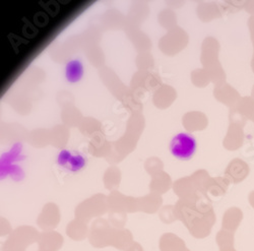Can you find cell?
I'll return each instance as SVG.
<instances>
[{"instance_id": "cell-2", "label": "cell", "mask_w": 254, "mask_h": 251, "mask_svg": "<svg viewBox=\"0 0 254 251\" xmlns=\"http://www.w3.org/2000/svg\"><path fill=\"white\" fill-rule=\"evenodd\" d=\"M57 164L66 171L78 172L87 164V160L80 153L70 150H62L57 156Z\"/></svg>"}, {"instance_id": "cell-1", "label": "cell", "mask_w": 254, "mask_h": 251, "mask_svg": "<svg viewBox=\"0 0 254 251\" xmlns=\"http://www.w3.org/2000/svg\"><path fill=\"white\" fill-rule=\"evenodd\" d=\"M196 139L192 134L181 132L176 134L170 142L171 154L180 160H189L196 151Z\"/></svg>"}, {"instance_id": "cell-3", "label": "cell", "mask_w": 254, "mask_h": 251, "mask_svg": "<svg viewBox=\"0 0 254 251\" xmlns=\"http://www.w3.org/2000/svg\"><path fill=\"white\" fill-rule=\"evenodd\" d=\"M83 75V65L78 59L68 61L65 66V77L67 81L73 83L80 80Z\"/></svg>"}]
</instances>
